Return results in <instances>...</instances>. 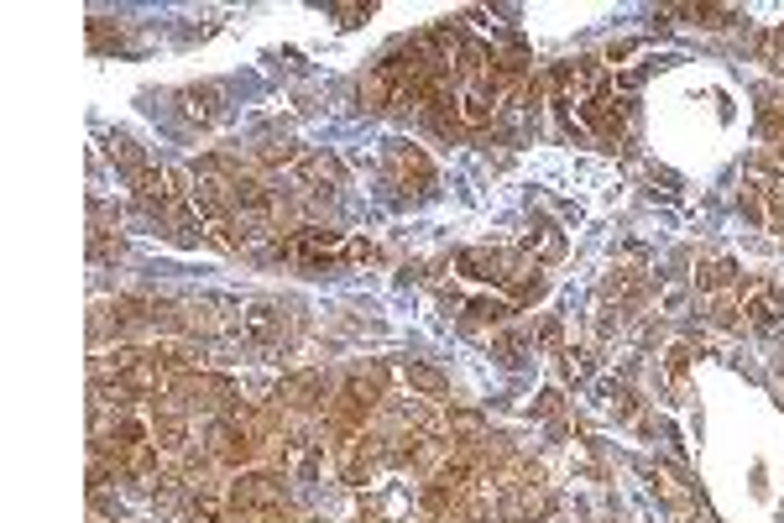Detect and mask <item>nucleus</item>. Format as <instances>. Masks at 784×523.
Segmentation results:
<instances>
[{"instance_id":"obj_16","label":"nucleus","mask_w":784,"mask_h":523,"mask_svg":"<svg viewBox=\"0 0 784 523\" xmlns=\"http://www.w3.org/2000/svg\"><path fill=\"white\" fill-rule=\"evenodd\" d=\"M89 48H121V27H110L105 16H89Z\"/></svg>"},{"instance_id":"obj_15","label":"nucleus","mask_w":784,"mask_h":523,"mask_svg":"<svg viewBox=\"0 0 784 523\" xmlns=\"http://www.w3.org/2000/svg\"><path fill=\"white\" fill-rule=\"evenodd\" d=\"M460 121H466V126H487L492 121V100L481 95V89H471V95L460 100Z\"/></svg>"},{"instance_id":"obj_7","label":"nucleus","mask_w":784,"mask_h":523,"mask_svg":"<svg viewBox=\"0 0 784 523\" xmlns=\"http://www.w3.org/2000/svg\"><path fill=\"white\" fill-rule=\"evenodd\" d=\"M178 105H183V116L199 121V126H215V121L225 116L220 84H189V89H178Z\"/></svg>"},{"instance_id":"obj_12","label":"nucleus","mask_w":784,"mask_h":523,"mask_svg":"<svg viewBox=\"0 0 784 523\" xmlns=\"http://www.w3.org/2000/svg\"><path fill=\"white\" fill-rule=\"evenodd\" d=\"M105 152H110V163H121V168L131 173V178H136V173H142V168H152V163H147V152H142V147H136V142H131V136H126V131H115V136H110V142H105Z\"/></svg>"},{"instance_id":"obj_23","label":"nucleus","mask_w":784,"mask_h":523,"mask_svg":"<svg viewBox=\"0 0 784 523\" xmlns=\"http://www.w3.org/2000/svg\"><path fill=\"white\" fill-rule=\"evenodd\" d=\"M497 356L507 361V367H513V361H518V340H513V335H507V340H497Z\"/></svg>"},{"instance_id":"obj_20","label":"nucleus","mask_w":784,"mask_h":523,"mask_svg":"<svg viewBox=\"0 0 784 523\" xmlns=\"http://www.w3.org/2000/svg\"><path fill=\"white\" fill-rule=\"evenodd\" d=\"M194 523H220V508L204 497V503H194Z\"/></svg>"},{"instance_id":"obj_4","label":"nucleus","mask_w":784,"mask_h":523,"mask_svg":"<svg viewBox=\"0 0 784 523\" xmlns=\"http://www.w3.org/2000/svg\"><path fill=\"white\" fill-rule=\"evenodd\" d=\"M241 330H246V340H251V346H262V351H278L283 340H288V314H283L278 304L257 299V304H246V314H241Z\"/></svg>"},{"instance_id":"obj_14","label":"nucleus","mask_w":784,"mask_h":523,"mask_svg":"<svg viewBox=\"0 0 784 523\" xmlns=\"http://www.w3.org/2000/svg\"><path fill=\"white\" fill-rule=\"evenodd\" d=\"M732 278H737V262H732V257H717V262H706V267H701V288H706V293L727 288Z\"/></svg>"},{"instance_id":"obj_8","label":"nucleus","mask_w":784,"mask_h":523,"mask_svg":"<svg viewBox=\"0 0 784 523\" xmlns=\"http://www.w3.org/2000/svg\"><path fill=\"white\" fill-rule=\"evenodd\" d=\"M152 445H163V450L189 445V424H183L178 403H152Z\"/></svg>"},{"instance_id":"obj_3","label":"nucleus","mask_w":784,"mask_h":523,"mask_svg":"<svg viewBox=\"0 0 784 523\" xmlns=\"http://www.w3.org/2000/svg\"><path fill=\"white\" fill-rule=\"evenodd\" d=\"M377 408V382H366V377H351L340 388V398L330 403V424H335V435L340 440H356V429L366 424V414Z\"/></svg>"},{"instance_id":"obj_22","label":"nucleus","mask_w":784,"mask_h":523,"mask_svg":"<svg viewBox=\"0 0 784 523\" xmlns=\"http://www.w3.org/2000/svg\"><path fill=\"white\" fill-rule=\"evenodd\" d=\"M685 367H690V351H685V346H675V351H670V372H675V377H685Z\"/></svg>"},{"instance_id":"obj_11","label":"nucleus","mask_w":784,"mask_h":523,"mask_svg":"<svg viewBox=\"0 0 784 523\" xmlns=\"http://www.w3.org/2000/svg\"><path fill=\"white\" fill-rule=\"evenodd\" d=\"M403 377H408V388H413V393H424V398H445V393H450L445 372H440V367H429V361H408Z\"/></svg>"},{"instance_id":"obj_17","label":"nucleus","mask_w":784,"mask_h":523,"mask_svg":"<svg viewBox=\"0 0 784 523\" xmlns=\"http://www.w3.org/2000/svg\"><path fill=\"white\" fill-rule=\"evenodd\" d=\"M257 157H262L267 168H283V163H293V157H298V147H293V142H267Z\"/></svg>"},{"instance_id":"obj_18","label":"nucleus","mask_w":784,"mask_h":523,"mask_svg":"<svg viewBox=\"0 0 784 523\" xmlns=\"http://www.w3.org/2000/svg\"><path fill=\"white\" fill-rule=\"evenodd\" d=\"M335 16H340V27H356L361 16H372V6H335Z\"/></svg>"},{"instance_id":"obj_9","label":"nucleus","mask_w":784,"mask_h":523,"mask_svg":"<svg viewBox=\"0 0 784 523\" xmlns=\"http://www.w3.org/2000/svg\"><path fill=\"white\" fill-rule=\"evenodd\" d=\"M278 398L293 403V408H319L330 398V382H325V372H298V377H288L278 388Z\"/></svg>"},{"instance_id":"obj_6","label":"nucleus","mask_w":784,"mask_h":523,"mask_svg":"<svg viewBox=\"0 0 784 523\" xmlns=\"http://www.w3.org/2000/svg\"><path fill=\"white\" fill-rule=\"evenodd\" d=\"M251 450H257V440H251L236 419H220V424L210 429V456H215V461H225V466H246V461H251Z\"/></svg>"},{"instance_id":"obj_2","label":"nucleus","mask_w":784,"mask_h":523,"mask_svg":"<svg viewBox=\"0 0 784 523\" xmlns=\"http://www.w3.org/2000/svg\"><path fill=\"white\" fill-rule=\"evenodd\" d=\"M382 163H387V178L398 189H408V194H419V199H429L434 194V163H429V152L424 147H413V142H387V152H382Z\"/></svg>"},{"instance_id":"obj_5","label":"nucleus","mask_w":784,"mask_h":523,"mask_svg":"<svg viewBox=\"0 0 784 523\" xmlns=\"http://www.w3.org/2000/svg\"><path fill=\"white\" fill-rule=\"evenodd\" d=\"M743 293H748V299H743L748 325H758V330L784 325V288H774V283H748Z\"/></svg>"},{"instance_id":"obj_25","label":"nucleus","mask_w":784,"mask_h":523,"mask_svg":"<svg viewBox=\"0 0 784 523\" xmlns=\"http://www.w3.org/2000/svg\"><path fill=\"white\" fill-rule=\"evenodd\" d=\"M633 53H638V42H612V53H607V58L622 63V58H633Z\"/></svg>"},{"instance_id":"obj_1","label":"nucleus","mask_w":784,"mask_h":523,"mask_svg":"<svg viewBox=\"0 0 784 523\" xmlns=\"http://www.w3.org/2000/svg\"><path fill=\"white\" fill-rule=\"evenodd\" d=\"M225 503L236 508L241 518H257V523H288V503H283V482L272 471H246L230 482Z\"/></svg>"},{"instance_id":"obj_24","label":"nucleus","mask_w":784,"mask_h":523,"mask_svg":"<svg viewBox=\"0 0 784 523\" xmlns=\"http://www.w3.org/2000/svg\"><path fill=\"white\" fill-rule=\"evenodd\" d=\"M565 367H570V377H586V372H591V361H586L581 351H570V361H565Z\"/></svg>"},{"instance_id":"obj_21","label":"nucleus","mask_w":784,"mask_h":523,"mask_svg":"<svg viewBox=\"0 0 784 523\" xmlns=\"http://www.w3.org/2000/svg\"><path fill=\"white\" fill-rule=\"evenodd\" d=\"M534 241H539V236H528V241H523V252H534ZM544 252H549V257H560V252H565V241H560V236H549V241H544Z\"/></svg>"},{"instance_id":"obj_13","label":"nucleus","mask_w":784,"mask_h":523,"mask_svg":"<svg viewBox=\"0 0 784 523\" xmlns=\"http://www.w3.org/2000/svg\"><path fill=\"white\" fill-rule=\"evenodd\" d=\"M507 314H513V304H507V299H471L466 320L471 325H497V320H507Z\"/></svg>"},{"instance_id":"obj_19","label":"nucleus","mask_w":784,"mask_h":523,"mask_svg":"<svg viewBox=\"0 0 784 523\" xmlns=\"http://www.w3.org/2000/svg\"><path fill=\"white\" fill-rule=\"evenodd\" d=\"M711 320H717V325H732V320H737V304H732V299H717V309H711Z\"/></svg>"},{"instance_id":"obj_26","label":"nucleus","mask_w":784,"mask_h":523,"mask_svg":"<svg viewBox=\"0 0 784 523\" xmlns=\"http://www.w3.org/2000/svg\"><path fill=\"white\" fill-rule=\"evenodd\" d=\"M774 225H779V236H784V199H774Z\"/></svg>"},{"instance_id":"obj_10","label":"nucleus","mask_w":784,"mask_h":523,"mask_svg":"<svg viewBox=\"0 0 784 523\" xmlns=\"http://www.w3.org/2000/svg\"><path fill=\"white\" fill-rule=\"evenodd\" d=\"M455 272H460V278H471V283H502L507 278L502 257L497 252H481V246H466V252L455 257Z\"/></svg>"}]
</instances>
